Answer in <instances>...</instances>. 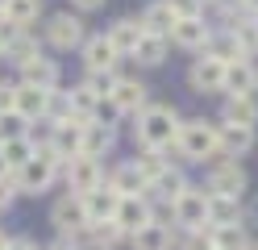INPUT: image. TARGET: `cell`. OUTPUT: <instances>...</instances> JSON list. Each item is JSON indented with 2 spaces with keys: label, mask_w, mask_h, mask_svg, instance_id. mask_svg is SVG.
<instances>
[{
  "label": "cell",
  "mask_w": 258,
  "mask_h": 250,
  "mask_svg": "<svg viewBox=\"0 0 258 250\" xmlns=\"http://www.w3.org/2000/svg\"><path fill=\"white\" fill-rule=\"evenodd\" d=\"M175 133H179V113L171 105H146L138 117V142L150 146V150H163L175 142Z\"/></svg>",
  "instance_id": "6da1fadb"
},
{
  "label": "cell",
  "mask_w": 258,
  "mask_h": 250,
  "mask_svg": "<svg viewBox=\"0 0 258 250\" xmlns=\"http://www.w3.org/2000/svg\"><path fill=\"white\" fill-rule=\"evenodd\" d=\"M175 146H179L183 159H191V163H204V159H217L221 155L217 125L213 121H183L179 133H175Z\"/></svg>",
  "instance_id": "7a4b0ae2"
},
{
  "label": "cell",
  "mask_w": 258,
  "mask_h": 250,
  "mask_svg": "<svg viewBox=\"0 0 258 250\" xmlns=\"http://www.w3.org/2000/svg\"><path fill=\"white\" fill-rule=\"evenodd\" d=\"M58 171H62V159L50 155V150H38L25 167L13 171V179H17V192H46L58 179Z\"/></svg>",
  "instance_id": "3957f363"
},
{
  "label": "cell",
  "mask_w": 258,
  "mask_h": 250,
  "mask_svg": "<svg viewBox=\"0 0 258 250\" xmlns=\"http://www.w3.org/2000/svg\"><path fill=\"white\" fill-rule=\"evenodd\" d=\"M171 213H175V225H179L183 233L208 229V192H200V188H183L179 200L171 205Z\"/></svg>",
  "instance_id": "277c9868"
},
{
  "label": "cell",
  "mask_w": 258,
  "mask_h": 250,
  "mask_svg": "<svg viewBox=\"0 0 258 250\" xmlns=\"http://www.w3.org/2000/svg\"><path fill=\"white\" fill-rule=\"evenodd\" d=\"M187 83H191V92H200V96L225 92V63L213 59V55H200L196 63L187 67Z\"/></svg>",
  "instance_id": "5b68a950"
},
{
  "label": "cell",
  "mask_w": 258,
  "mask_h": 250,
  "mask_svg": "<svg viewBox=\"0 0 258 250\" xmlns=\"http://www.w3.org/2000/svg\"><path fill=\"white\" fill-rule=\"evenodd\" d=\"M104 183V171H100V159H92V155H75L67 159V188L75 196H88L92 188H100Z\"/></svg>",
  "instance_id": "8992f818"
},
{
  "label": "cell",
  "mask_w": 258,
  "mask_h": 250,
  "mask_svg": "<svg viewBox=\"0 0 258 250\" xmlns=\"http://www.w3.org/2000/svg\"><path fill=\"white\" fill-rule=\"evenodd\" d=\"M208 192L213 196H241L246 192V167L237 159L213 163V171H208Z\"/></svg>",
  "instance_id": "52a82bcc"
},
{
  "label": "cell",
  "mask_w": 258,
  "mask_h": 250,
  "mask_svg": "<svg viewBox=\"0 0 258 250\" xmlns=\"http://www.w3.org/2000/svg\"><path fill=\"white\" fill-rule=\"evenodd\" d=\"M150 221H154V209H150L146 192L142 196H121L117 213H112V225H117L121 233H138L142 225H150Z\"/></svg>",
  "instance_id": "ba28073f"
},
{
  "label": "cell",
  "mask_w": 258,
  "mask_h": 250,
  "mask_svg": "<svg viewBox=\"0 0 258 250\" xmlns=\"http://www.w3.org/2000/svg\"><path fill=\"white\" fill-rule=\"evenodd\" d=\"M50 221H54V225L62 229V238H75L79 229H88L92 221H88V209H84V196H75V192H71V196H62L58 205L50 209Z\"/></svg>",
  "instance_id": "9c48e42d"
},
{
  "label": "cell",
  "mask_w": 258,
  "mask_h": 250,
  "mask_svg": "<svg viewBox=\"0 0 258 250\" xmlns=\"http://www.w3.org/2000/svg\"><path fill=\"white\" fill-rule=\"evenodd\" d=\"M46 42L54 50H71V46H84V21L75 13H54L46 21Z\"/></svg>",
  "instance_id": "30bf717a"
},
{
  "label": "cell",
  "mask_w": 258,
  "mask_h": 250,
  "mask_svg": "<svg viewBox=\"0 0 258 250\" xmlns=\"http://www.w3.org/2000/svg\"><path fill=\"white\" fill-rule=\"evenodd\" d=\"M13 109H17L25 121H38V117L50 113V88H38V83H17L13 88Z\"/></svg>",
  "instance_id": "8fae6325"
},
{
  "label": "cell",
  "mask_w": 258,
  "mask_h": 250,
  "mask_svg": "<svg viewBox=\"0 0 258 250\" xmlns=\"http://www.w3.org/2000/svg\"><path fill=\"white\" fill-rule=\"evenodd\" d=\"M217 142H221V155L225 159H241V155L254 150V125L225 121V125H217Z\"/></svg>",
  "instance_id": "7c38bea8"
},
{
  "label": "cell",
  "mask_w": 258,
  "mask_h": 250,
  "mask_svg": "<svg viewBox=\"0 0 258 250\" xmlns=\"http://www.w3.org/2000/svg\"><path fill=\"white\" fill-rule=\"evenodd\" d=\"M108 105L117 109L121 117L125 113H142V109H146V83H142V79H117L112 92H108Z\"/></svg>",
  "instance_id": "4fadbf2b"
},
{
  "label": "cell",
  "mask_w": 258,
  "mask_h": 250,
  "mask_svg": "<svg viewBox=\"0 0 258 250\" xmlns=\"http://www.w3.org/2000/svg\"><path fill=\"white\" fill-rule=\"evenodd\" d=\"M225 92L229 96H254L258 92V71H254L250 59L225 63Z\"/></svg>",
  "instance_id": "5bb4252c"
},
{
  "label": "cell",
  "mask_w": 258,
  "mask_h": 250,
  "mask_svg": "<svg viewBox=\"0 0 258 250\" xmlns=\"http://www.w3.org/2000/svg\"><path fill=\"white\" fill-rule=\"evenodd\" d=\"M171 38H175V46H183V50H204L208 38H213V29H208L204 17H183V21H175Z\"/></svg>",
  "instance_id": "9a60e30c"
},
{
  "label": "cell",
  "mask_w": 258,
  "mask_h": 250,
  "mask_svg": "<svg viewBox=\"0 0 258 250\" xmlns=\"http://www.w3.org/2000/svg\"><path fill=\"white\" fill-rule=\"evenodd\" d=\"M117 205H121V192H117V188H108V183H100V188H92V192L84 196L88 221H112Z\"/></svg>",
  "instance_id": "2e32d148"
},
{
  "label": "cell",
  "mask_w": 258,
  "mask_h": 250,
  "mask_svg": "<svg viewBox=\"0 0 258 250\" xmlns=\"http://www.w3.org/2000/svg\"><path fill=\"white\" fill-rule=\"evenodd\" d=\"M142 33H146V29H142V17H138V21H134V17H121V21H112V25H108L104 38L117 46V55H134L138 42H142Z\"/></svg>",
  "instance_id": "e0dca14e"
},
{
  "label": "cell",
  "mask_w": 258,
  "mask_h": 250,
  "mask_svg": "<svg viewBox=\"0 0 258 250\" xmlns=\"http://www.w3.org/2000/svg\"><path fill=\"white\" fill-rule=\"evenodd\" d=\"M117 59H121L117 46H112L104 33L84 42V63H88V71H112V63H117Z\"/></svg>",
  "instance_id": "ac0fdd59"
},
{
  "label": "cell",
  "mask_w": 258,
  "mask_h": 250,
  "mask_svg": "<svg viewBox=\"0 0 258 250\" xmlns=\"http://www.w3.org/2000/svg\"><path fill=\"white\" fill-rule=\"evenodd\" d=\"M129 242H134V250H171V246H175V238H171V225H163V221L142 225L138 233H129Z\"/></svg>",
  "instance_id": "d6986e66"
},
{
  "label": "cell",
  "mask_w": 258,
  "mask_h": 250,
  "mask_svg": "<svg viewBox=\"0 0 258 250\" xmlns=\"http://www.w3.org/2000/svg\"><path fill=\"white\" fill-rule=\"evenodd\" d=\"M175 9L167 5V0H154V5H146V13H142V29L146 33H163V38H171V29H175Z\"/></svg>",
  "instance_id": "ffe728a7"
},
{
  "label": "cell",
  "mask_w": 258,
  "mask_h": 250,
  "mask_svg": "<svg viewBox=\"0 0 258 250\" xmlns=\"http://www.w3.org/2000/svg\"><path fill=\"white\" fill-rule=\"evenodd\" d=\"M183 188H187V179H183L179 171H175V167H163V171H158V175L146 183V192H154L158 200H167V205H175Z\"/></svg>",
  "instance_id": "44dd1931"
},
{
  "label": "cell",
  "mask_w": 258,
  "mask_h": 250,
  "mask_svg": "<svg viewBox=\"0 0 258 250\" xmlns=\"http://www.w3.org/2000/svg\"><path fill=\"white\" fill-rule=\"evenodd\" d=\"M112 138H117V133H112V125H100V121L92 117V121H84V146H79V155L100 159L104 150L112 146Z\"/></svg>",
  "instance_id": "7402d4cb"
},
{
  "label": "cell",
  "mask_w": 258,
  "mask_h": 250,
  "mask_svg": "<svg viewBox=\"0 0 258 250\" xmlns=\"http://www.w3.org/2000/svg\"><path fill=\"white\" fill-rule=\"evenodd\" d=\"M208 225H241L237 196H213L208 192Z\"/></svg>",
  "instance_id": "603a6c76"
},
{
  "label": "cell",
  "mask_w": 258,
  "mask_h": 250,
  "mask_svg": "<svg viewBox=\"0 0 258 250\" xmlns=\"http://www.w3.org/2000/svg\"><path fill=\"white\" fill-rule=\"evenodd\" d=\"M108 188H117L121 196H142V192H146V175H142V171H138L134 163H121L117 171H112Z\"/></svg>",
  "instance_id": "cb8c5ba5"
},
{
  "label": "cell",
  "mask_w": 258,
  "mask_h": 250,
  "mask_svg": "<svg viewBox=\"0 0 258 250\" xmlns=\"http://www.w3.org/2000/svg\"><path fill=\"white\" fill-rule=\"evenodd\" d=\"M208 242L217 250H246L250 246L246 225H208Z\"/></svg>",
  "instance_id": "d4e9b609"
},
{
  "label": "cell",
  "mask_w": 258,
  "mask_h": 250,
  "mask_svg": "<svg viewBox=\"0 0 258 250\" xmlns=\"http://www.w3.org/2000/svg\"><path fill=\"white\" fill-rule=\"evenodd\" d=\"M34 155H38V150H34V142H29L25 133H21V138H9V142H0V159H5V167H9V171L25 167Z\"/></svg>",
  "instance_id": "484cf974"
},
{
  "label": "cell",
  "mask_w": 258,
  "mask_h": 250,
  "mask_svg": "<svg viewBox=\"0 0 258 250\" xmlns=\"http://www.w3.org/2000/svg\"><path fill=\"white\" fill-rule=\"evenodd\" d=\"M134 59H138L142 67H158V63L167 59V38H163V33H142Z\"/></svg>",
  "instance_id": "4316f807"
},
{
  "label": "cell",
  "mask_w": 258,
  "mask_h": 250,
  "mask_svg": "<svg viewBox=\"0 0 258 250\" xmlns=\"http://www.w3.org/2000/svg\"><path fill=\"white\" fill-rule=\"evenodd\" d=\"M21 75H25V83H38V88H54V83H58V67L46 59V55H38L34 63H25V67H21Z\"/></svg>",
  "instance_id": "83f0119b"
},
{
  "label": "cell",
  "mask_w": 258,
  "mask_h": 250,
  "mask_svg": "<svg viewBox=\"0 0 258 250\" xmlns=\"http://www.w3.org/2000/svg\"><path fill=\"white\" fill-rule=\"evenodd\" d=\"M38 13H42V0H5V21H13L17 29L34 25Z\"/></svg>",
  "instance_id": "f1b7e54d"
},
{
  "label": "cell",
  "mask_w": 258,
  "mask_h": 250,
  "mask_svg": "<svg viewBox=\"0 0 258 250\" xmlns=\"http://www.w3.org/2000/svg\"><path fill=\"white\" fill-rule=\"evenodd\" d=\"M225 121L258 125V100L254 96H229V105H225Z\"/></svg>",
  "instance_id": "f546056e"
},
{
  "label": "cell",
  "mask_w": 258,
  "mask_h": 250,
  "mask_svg": "<svg viewBox=\"0 0 258 250\" xmlns=\"http://www.w3.org/2000/svg\"><path fill=\"white\" fill-rule=\"evenodd\" d=\"M38 55H42V50H38V42L29 38V33H17V38H13V42L5 46V59H9V63H17V67H25V63H34Z\"/></svg>",
  "instance_id": "4dcf8cb0"
},
{
  "label": "cell",
  "mask_w": 258,
  "mask_h": 250,
  "mask_svg": "<svg viewBox=\"0 0 258 250\" xmlns=\"http://www.w3.org/2000/svg\"><path fill=\"white\" fill-rule=\"evenodd\" d=\"M134 167H138V171L146 175V183H150V179H154V175L167 167V163H163V150H150V146H142V155L134 159Z\"/></svg>",
  "instance_id": "1f68e13d"
},
{
  "label": "cell",
  "mask_w": 258,
  "mask_h": 250,
  "mask_svg": "<svg viewBox=\"0 0 258 250\" xmlns=\"http://www.w3.org/2000/svg\"><path fill=\"white\" fill-rule=\"evenodd\" d=\"M25 133V117L17 109H5L0 113V142H9V138H21Z\"/></svg>",
  "instance_id": "d6a6232c"
},
{
  "label": "cell",
  "mask_w": 258,
  "mask_h": 250,
  "mask_svg": "<svg viewBox=\"0 0 258 250\" xmlns=\"http://www.w3.org/2000/svg\"><path fill=\"white\" fill-rule=\"evenodd\" d=\"M84 83H88V88L100 96V100H108V92H112V83H117V75H112V71H88Z\"/></svg>",
  "instance_id": "836d02e7"
},
{
  "label": "cell",
  "mask_w": 258,
  "mask_h": 250,
  "mask_svg": "<svg viewBox=\"0 0 258 250\" xmlns=\"http://www.w3.org/2000/svg\"><path fill=\"white\" fill-rule=\"evenodd\" d=\"M167 5L175 9L179 21H183V17H204V5H200V0H167Z\"/></svg>",
  "instance_id": "e575fe53"
},
{
  "label": "cell",
  "mask_w": 258,
  "mask_h": 250,
  "mask_svg": "<svg viewBox=\"0 0 258 250\" xmlns=\"http://www.w3.org/2000/svg\"><path fill=\"white\" fill-rule=\"evenodd\" d=\"M13 196H17V179H13V175H0V209L13 205Z\"/></svg>",
  "instance_id": "d590c367"
},
{
  "label": "cell",
  "mask_w": 258,
  "mask_h": 250,
  "mask_svg": "<svg viewBox=\"0 0 258 250\" xmlns=\"http://www.w3.org/2000/svg\"><path fill=\"white\" fill-rule=\"evenodd\" d=\"M71 5H75L79 13H96V9H104V0H71Z\"/></svg>",
  "instance_id": "8d00e7d4"
},
{
  "label": "cell",
  "mask_w": 258,
  "mask_h": 250,
  "mask_svg": "<svg viewBox=\"0 0 258 250\" xmlns=\"http://www.w3.org/2000/svg\"><path fill=\"white\" fill-rule=\"evenodd\" d=\"M5 250H38L34 242H29V238H9V246Z\"/></svg>",
  "instance_id": "74e56055"
},
{
  "label": "cell",
  "mask_w": 258,
  "mask_h": 250,
  "mask_svg": "<svg viewBox=\"0 0 258 250\" xmlns=\"http://www.w3.org/2000/svg\"><path fill=\"white\" fill-rule=\"evenodd\" d=\"M50 250H84V246H79V242H67V238H62V242H54Z\"/></svg>",
  "instance_id": "f35d334b"
},
{
  "label": "cell",
  "mask_w": 258,
  "mask_h": 250,
  "mask_svg": "<svg viewBox=\"0 0 258 250\" xmlns=\"http://www.w3.org/2000/svg\"><path fill=\"white\" fill-rule=\"evenodd\" d=\"M241 5H246V13H250V17H258V0H241Z\"/></svg>",
  "instance_id": "ab89813d"
},
{
  "label": "cell",
  "mask_w": 258,
  "mask_h": 250,
  "mask_svg": "<svg viewBox=\"0 0 258 250\" xmlns=\"http://www.w3.org/2000/svg\"><path fill=\"white\" fill-rule=\"evenodd\" d=\"M250 221H254V225H258V196H254V200H250Z\"/></svg>",
  "instance_id": "60d3db41"
},
{
  "label": "cell",
  "mask_w": 258,
  "mask_h": 250,
  "mask_svg": "<svg viewBox=\"0 0 258 250\" xmlns=\"http://www.w3.org/2000/svg\"><path fill=\"white\" fill-rule=\"evenodd\" d=\"M0 25H5V0H0Z\"/></svg>",
  "instance_id": "b9f144b4"
},
{
  "label": "cell",
  "mask_w": 258,
  "mask_h": 250,
  "mask_svg": "<svg viewBox=\"0 0 258 250\" xmlns=\"http://www.w3.org/2000/svg\"><path fill=\"white\" fill-rule=\"evenodd\" d=\"M0 175H9V167H5V159H0Z\"/></svg>",
  "instance_id": "7bdbcfd3"
},
{
  "label": "cell",
  "mask_w": 258,
  "mask_h": 250,
  "mask_svg": "<svg viewBox=\"0 0 258 250\" xmlns=\"http://www.w3.org/2000/svg\"><path fill=\"white\" fill-rule=\"evenodd\" d=\"M5 246H9V238H5V233H0V250H5Z\"/></svg>",
  "instance_id": "ee69618b"
},
{
  "label": "cell",
  "mask_w": 258,
  "mask_h": 250,
  "mask_svg": "<svg viewBox=\"0 0 258 250\" xmlns=\"http://www.w3.org/2000/svg\"><path fill=\"white\" fill-rule=\"evenodd\" d=\"M200 5H213V0H200Z\"/></svg>",
  "instance_id": "f6af8a7d"
},
{
  "label": "cell",
  "mask_w": 258,
  "mask_h": 250,
  "mask_svg": "<svg viewBox=\"0 0 258 250\" xmlns=\"http://www.w3.org/2000/svg\"><path fill=\"white\" fill-rule=\"evenodd\" d=\"M246 250H258V246H246Z\"/></svg>",
  "instance_id": "bcb514c9"
},
{
  "label": "cell",
  "mask_w": 258,
  "mask_h": 250,
  "mask_svg": "<svg viewBox=\"0 0 258 250\" xmlns=\"http://www.w3.org/2000/svg\"><path fill=\"white\" fill-rule=\"evenodd\" d=\"M0 55H5V46H0Z\"/></svg>",
  "instance_id": "7dc6e473"
},
{
  "label": "cell",
  "mask_w": 258,
  "mask_h": 250,
  "mask_svg": "<svg viewBox=\"0 0 258 250\" xmlns=\"http://www.w3.org/2000/svg\"><path fill=\"white\" fill-rule=\"evenodd\" d=\"M208 250H217V246H208Z\"/></svg>",
  "instance_id": "c3c4849f"
}]
</instances>
